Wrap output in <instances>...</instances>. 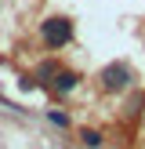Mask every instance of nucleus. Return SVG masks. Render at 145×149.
Masks as SVG:
<instances>
[{"label":"nucleus","mask_w":145,"mask_h":149,"mask_svg":"<svg viewBox=\"0 0 145 149\" xmlns=\"http://www.w3.org/2000/svg\"><path fill=\"white\" fill-rule=\"evenodd\" d=\"M130 80H134V73H130L127 62H109L105 69H102V87H105V91H123Z\"/></svg>","instance_id":"nucleus-1"},{"label":"nucleus","mask_w":145,"mask_h":149,"mask_svg":"<svg viewBox=\"0 0 145 149\" xmlns=\"http://www.w3.org/2000/svg\"><path fill=\"white\" fill-rule=\"evenodd\" d=\"M40 33H44V40H47V47H65V44L72 40V22H65V18H47L40 26Z\"/></svg>","instance_id":"nucleus-2"},{"label":"nucleus","mask_w":145,"mask_h":149,"mask_svg":"<svg viewBox=\"0 0 145 149\" xmlns=\"http://www.w3.org/2000/svg\"><path fill=\"white\" fill-rule=\"evenodd\" d=\"M76 84H80L76 73H58V77H55V91H58V95H72Z\"/></svg>","instance_id":"nucleus-3"},{"label":"nucleus","mask_w":145,"mask_h":149,"mask_svg":"<svg viewBox=\"0 0 145 149\" xmlns=\"http://www.w3.org/2000/svg\"><path fill=\"white\" fill-rule=\"evenodd\" d=\"M80 142H84L87 149H102L105 138H102V131H80Z\"/></svg>","instance_id":"nucleus-4"},{"label":"nucleus","mask_w":145,"mask_h":149,"mask_svg":"<svg viewBox=\"0 0 145 149\" xmlns=\"http://www.w3.org/2000/svg\"><path fill=\"white\" fill-rule=\"evenodd\" d=\"M47 120H51V124H58V127H69V116H65V113H55V109L47 113Z\"/></svg>","instance_id":"nucleus-5"}]
</instances>
